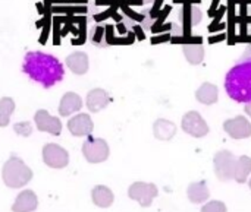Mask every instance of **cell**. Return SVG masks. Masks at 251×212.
Returning <instances> with one entry per match:
<instances>
[{
	"mask_svg": "<svg viewBox=\"0 0 251 212\" xmlns=\"http://www.w3.org/2000/svg\"><path fill=\"white\" fill-rule=\"evenodd\" d=\"M1 177H3V182L7 188L21 189L31 182L32 171L19 157L12 155L3 166Z\"/></svg>",
	"mask_w": 251,
	"mask_h": 212,
	"instance_id": "obj_3",
	"label": "cell"
},
{
	"mask_svg": "<svg viewBox=\"0 0 251 212\" xmlns=\"http://www.w3.org/2000/svg\"><path fill=\"white\" fill-rule=\"evenodd\" d=\"M181 127L185 133L194 138H204L209 133V125L199 111H188L181 120Z\"/></svg>",
	"mask_w": 251,
	"mask_h": 212,
	"instance_id": "obj_7",
	"label": "cell"
},
{
	"mask_svg": "<svg viewBox=\"0 0 251 212\" xmlns=\"http://www.w3.org/2000/svg\"><path fill=\"white\" fill-rule=\"evenodd\" d=\"M13 130L21 136H29L32 133V126L29 122H19L13 125Z\"/></svg>",
	"mask_w": 251,
	"mask_h": 212,
	"instance_id": "obj_24",
	"label": "cell"
},
{
	"mask_svg": "<svg viewBox=\"0 0 251 212\" xmlns=\"http://www.w3.org/2000/svg\"><path fill=\"white\" fill-rule=\"evenodd\" d=\"M201 212H226V205L222 201H210L203 205Z\"/></svg>",
	"mask_w": 251,
	"mask_h": 212,
	"instance_id": "obj_23",
	"label": "cell"
},
{
	"mask_svg": "<svg viewBox=\"0 0 251 212\" xmlns=\"http://www.w3.org/2000/svg\"><path fill=\"white\" fill-rule=\"evenodd\" d=\"M235 164H237V157L226 149L219 151L215 158H213V167H215V174L218 176L219 180L222 182H229L234 180V171H235Z\"/></svg>",
	"mask_w": 251,
	"mask_h": 212,
	"instance_id": "obj_5",
	"label": "cell"
},
{
	"mask_svg": "<svg viewBox=\"0 0 251 212\" xmlns=\"http://www.w3.org/2000/svg\"><path fill=\"white\" fill-rule=\"evenodd\" d=\"M43 161L50 169H65L69 164V154L57 144H46L43 147Z\"/></svg>",
	"mask_w": 251,
	"mask_h": 212,
	"instance_id": "obj_8",
	"label": "cell"
},
{
	"mask_svg": "<svg viewBox=\"0 0 251 212\" xmlns=\"http://www.w3.org/2000/svg\"><path fill=\"white\" fill-rule=\"evenodd\" d=\"M159 195V189L153 183L146 182H135L128 189V196L138 202L143 208H147L153 204V199Z\"/></svg>",
	"mask_w": 251,
	"mask_h": 212,
	"instance_id": "obj_6",
	"label": "cell"
},
{
	"mask_svg": "<svg viewBox=\"0 0 251 212\" xmlns=\"http://www.w3.org/2000/svg\"><path fill=\"white\" fill-rule=\"evenodd\" d=\"M68 129L74 136H90L94 129V123L87 113H81L69 119Z\"/></svg>",
	"mask_w": 251,
	"mask_h": 212,
	"instance_id": "obj_11",
	"label": "cell"
},
{
	"mask_svg": "<svg viewBox=\"0 0 251 212\" xmlns=\"http://www.w3.org/2000/svg\"><path fill=\"white\" fill-rule=\"evenodd\" d=\"M224 130L232 139H247L251 136V123L244 116H237L224 123Z\"/></svg>",
	"mask_w": 251,
	"mask_h": 212,
	"instance_id": "obj_9",
	"label": "cell"
},
{
	"mask_svg": "<svg viewBox=\"0 0 251 212\" xmlns=\"http://www.w3.org/2000/svg\"><path fill=\"white\" fill-rule=\"evenodd\" d=\"M240 60H251V45L250 47H247L246 53L241 56V59H240Z\"/></svg>",
	"mask_w": 251,
	"mask_h": 212,
	"instance_id": "obj_26",
	"label": "cell"
},
{
	"mask_svg": "<svg viewBox=\"0 0 251 212\" xmlns=\"http://www.w3.org/2000/svg\"><path fill=\"white\" fill-rule=\"evenodd\" d=\"M66 66L71 69V72H74L75 75H85L88 72V56L84 51H74L71 53L66 60H65Z\"/></svg>",
	"mask_w": 251,
	"mask_h": 212,
	"instance_id": "obj_15",
	"label": "cell"
},
{
	"mask_svg": "<svg viewBox=\"0 0 251 212\" xmlns=\"http://www.w3.org/2000/svg\"><path fill=\"white\" fill-rule=\"evenodd\" d=\"M37 207H38L37 195L32 191L25 189L16 196V201L12 205V212H34Z\"/></svg>",
	"mask_w": 251,
	"mask_h": 212,
	"instance_id": "obj_13",
	"label": "cell"
},
{
	"mask_svg": "<svg viewBox=\"0 0 251 212\" xmlns=\"http://www.w3.org/2000/svg\"><path fill=\"white\" fill-rule=\"evenodd\" d=\"M82 107V98L76 92H66L59 104V114L68 117L74 113H78Z\"/></svg>",
	"mask_w": 251,
	"mask_h": 212,
	"instance_id": "obj_14",
	"label": "cell"
},
{
	"mask_svg": "<svg viewBox=\"0 0 251 212\" xmlns=\"http://www.w3.org/2000/svg\"><path fill=\"white\" fill-rule=\"evenodd\" d=\"M110 103V95L107 91L101 89V88H96V89H91L88 94H87V100H85V104H87V108L91 111V113H99L101 111L103 108H106Z\"/></svg>",
	"mask_w": 251,
	"mask_h": 212,
	"instance_id": "obj_12",
	"label": "cell"
},
{
	"mask_svg": "<svg viewBox=\"0 0 251 212\" xmlns=\"http://www.w3.org/2000/svg\"><path fill=\"white\" fill-rule=\"evenodd\" d=\"M144 3H151V1H154V0H143Z\"/></svg>",
	"mask_w": 251,
	"mask_h": 212,
	"instance_id": "obj_28",
	"label": "cell"
},
{
	"mask_svg": "<svg viewBox=\"0 0 251 212\" xmlns=\"http://www.w3.org/2000/svg\"><path fill=\"white\" fill-rule=\"evenodd\" d=\"M187 196L193 204H203L210 198V191L206 182H196L191 183L187 189Z\"/></svg>",
	"mask_w": 251,
	"mask_h": 212,
	"instance_id": "obj_19",
	"label": "cell"
},
{
	"mask_svg": "<svg viewBox=\"0 0 251 212\" xmlns=\"http://www.w3.org/2000/svg\"><path fill=\"white\" fill-rule=\"evenodd\" d=\"M246 113H247V116L251 119V103L246 104Z\"/></svg>",
	"mask_w": 251,
	"mask_h": 212,
	"instance_id": "obj_27",
	"label": "cell"
},
{
	"mask_svg": "<svg viewBox=\"0 0 251 212\" xmlns=\"http://www.w3.org/2000/svg\"><path fill=\"white\" fill-rule=\"evenodd\" d=\"M153 135L156 139L168 142L176 135V125L166 119H157L153 125Z\"/></svg>",
	"mask_w": 251,
	"mask_h": 212,
	"instance_id": "obj_16",
	"label": "cell"
},
{
	"mask_svg": "<svg viewBox=\"0 0 251 212\" xmlns=\"http://www.w3.org/2000/svg\"><path fill=\"white\" fill-rule=\"evenodd\" d=\"M188 16H190V25H197L200 23L203 15H201V10L197 7V6H188Z\"/></svg>",
	"mask_w": 251,
	"mask_h": 212,
	"instance_id": "obj_25",
	"label": "cell"
},
{
	"mask_svg": "<svg viewBox=\"0 0 251 212\" xmlns=\"http://www.w3.org/2000/svg\"><path fill=\"white\" fill-rule=\"evenodd\" d=\"M225 91L237 103H251V60H240L225 76Z\"/></svg>",
	"mask_w": 251,
	"mask_h": 212,
	"instance_id": "obj_2",
	"label": "cell"
},
{
	"mask_svg": "<svg viewBox=\"0 0 251 212\" xmlns=\"http://www.w3.org/2000/svg\"><path fill=\"white\" fill-rule=\"evenodd\" d=\"M91 199L94 202V205H97L99 208H109L113 201H115V195L113 192L103 185L94 186L91 191Z\"/></svg>",
	"mask_w": 251,
	"mask_h": 212,
	"instance_id": "obj_18",
	"label": "cell"
},
{
	"mask_svg": "<svg viewBox=\"0 0 251 212\" xmlns=\"http://www.w3.org/2000/svg\"><path fill=\"white\" fill-rule=\"evenodd\" d=\"M196 98L199 103H201L204 106H212V104L218 103V100H219V89L216 85H213L210 82H204L197 89Z\"/></svg>",
	"mask_w": 251,
	"mask_h": 212,
	"instance_id": "obj_17",
	"label": "cell"
},
{
	"mask_svg": "<svg viewBox=\"0 0 251 212\" xmlns=\"http://www.w3.org/2000/svg\"><path fill=\"white\" fill-rule=\"evenodd\" d=\"M82 154L85 160L91 164H100L104 163L109 158L110 149L104 139L101 138H88L82 144Z\"/></svg>",
	"mask_w": 251,
	"mask_h": 212,
	"instance_id": "obj_4",
	"label": "cell"
},
{
	"mask_svg": "<svg viewBox=\"0 0 251 212\" xmlns=\"http://www.w3.org/2000/svg\"><path fill=\"white\" fill-rule=\"evenodd\" d=\"M22 69L31 81L44 88H51L65 78V67L57 57L43 51L26 53Z\"/></svg>",
	"mask_w": 251,
	"mask_h": 212,
	"instance_id": "obj_1",
	"label": "cell"
},
{
	"mask_svg": "<svg viewBox=\"0 0 251 212\" xmlns=\"http://www.w3.org/2000/svg\"><path fill=\"white\" fill-rule=\"evenodd\" d=\"M182 51L190 64H200L204 60L203 44H185L182 47Z\"/></svg>",
	"mask_w": 251,
	"mask_h": 212,
	"instance_id": "obj_21",
	"label": "cell"
},
{
	"mask_svg": "<svg viewBox=\"0 0 251 212\" xmlns=\"http://www.w3.org/2000/svg\"><path fill=\"white\" fill-rule=\"evenodd\" d=\"M249 186H250V189H251V177H250V180H249Z\"/></svg>",
	"mask_w": 251,
	"mask_h": 212,
	"instance_id": "obj_29",
	"label": "cell"
},
{
	"mask_svg": "<svg viewBox=\"0 0 251 212\" xmlns=\"http://www.w3.org/2000/svg\"><path fill=\"white\" fill-rule=\"evenodd\" d=\"M13 111H15V101L10 97L0 98V127H6L9 125Z\"/></svg>",
	"mask_w": 251,
	"mask_h": 212,
	"instance_id": "obj_22",
	"label": "cell"
},
{
	"mask_svg": "<svg viewBox=\"0 0 251 212\" xmlns=\"http://www.w3.org/2000/svg\"><path fill=\"white\" fill-rule=\"evenodd\" d=\"M251 174V158L247 155H241L237 158L234 180L238 183H246Z\"/></svg>",
	"mask_w": 251,
	"mask_h": 212,
	"instance_id": "obj_20",
	"label": "cell"
},
{
	"mask_svg": "<svg viewBox=\"0 0 251 212\" xmlns=\"http://www.w3.org/2000/svg\"><path fill=\"white\" fill-rule=\"evenodd\" d=\"M34 122L40 132H47L53 136H59L62 132L60 119L50 116L46 110H38L34 116Z\"/></svg>",
	"mask_w": 251,
	"mask_h": 212,
	"instance_id": "obj_10",
	"label": "cell"
}]
</instances>
